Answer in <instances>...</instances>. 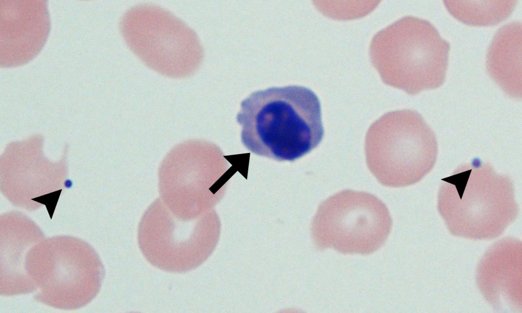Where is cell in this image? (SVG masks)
<instances>
[{
	"instance_id": "cell-2",
	"label": "cell",
	"mask_w": 522,
	"mask_h": 313,
	"mask_svg": "<svg viewBox=\"0 0 522 313\" xmlns=\"http://www.w3.org/2000/svg\"><path fill=\"white\" fill-rule=\"evenodd\" d=\"M449 44L428 21L407 16L373 39V64L386 84L414 95L444 82Z\"/></svg>"
},
{
	"instance_id": "cell-8",
	"label": "cell",
	"mask_w": 522,
	"mask_h": 313,
	"mask_svg": "<svg viewBox=\"0 0 522 313\" xmlns=\"http://www.w3.org/2000/svg\"><path fill=\"white\" fill-rule=\"evenodd\" d=\"M487 71L509 96L521 97V24L512 22L495 34L487 54Z\"/></svg>"
},
{
	"instance_id": "cell-1",
	"label": "cell",
	"mask_w": 522,
	"mask_h": 313,
	"mask_svg": "<svg viewBox=\"0 0 522 313\" xmlns=\"http://www.w3.org/2000/svg\"><path fill=\"white\" fill-rule=\"evenodd\" d=\"M237 121L248 150L279 161L301 158L324 135L319 100L311 90L299 86L252 92L242 101Z\"/></svg>"
},
{
	"instance_id": "cell-6",
	"label": "cell",
	"mask_w": 522,
	"mask_h": 313,
	"mask_svg": "<svg viewBox=\"0 0 522 313\" xmlns=\"http://www.w3.org/2000/svg\"><path fill=\"white\" fill-rule=\"evenodd\" d=\"M44 1H1L0 63L24 64L40 52L50 30Z\"/></svg>"
},
{
	"instance_id": "cell-5",
	"label": "cell",
	"mask_w": 522,
	"mask_h": 313,
	"mask_svg": "<svg viewBox=\"0 0 522 313\" xmlns=\"http://www.w3.org/2000/svg\"><path fill=\"white\" fill-rule=\"evenodd\" d=\"M391 227L389 211L381 200L369 193L346 190L322 203L313 233L321 249L369 254L382 246Z\"/></svg>"
},
{
	"instance_id": "cell-9",
	"label": "cell",
	"mask_w": 522,
	"mask_h": 313,
	"mask_svg": "<svg viewBox=\"0 0 522 313\" xmlns=\"http://www.w3.org/2000/svg\"><path fill=\"white\" fill-rule=\"evenodd\" d=\"M444 3L456 19L466 24L488 26L507 18L513 11L515 1H450Z\"/></svg>"
},
{
	"instance_id": "cell-3",
	"label": "cell",
	"mask_w": 522,
	"mask_h": 313,
	"mask_svg": "<svg viewBox=\"0 0 522 313\" xmlns=\"http://www.w3.org/2000/svg\"><path fill=\"white\" fill-rule=\"evenodd\" d=\"M437 150L432 129L411 110L386 113L372 124L366 134L368 167L386 187H403L420 181L433 168Z\"/></svg>"
},
{
	"instance_id": "cell-4",
	"label": "cell",
	"mask_w": 522,
	"mask_h": 313,
	"mask_svg": "<svg viewBox=\"0 0 522 313\" xmlns=\"http://www.w3.org/2000/svg\"><path fill=\"white\" fill-rule=\"evenodd\" d=\"M122 36L147 66L172 77L193 74L202 58L196 33L170 12L151 4L135 6L120 22Z\"/></svg>"
},
{
	"instance_id": "cell-7",
	"label": "cell",
	"mask_w": 522,
	"mask_h": 313,
	"mask_svg": "<svg viewBox=\"0 0 522 313\" xmlns=\"http://www.w3.org/2000/svg\"><path fill=\"white\" fill-rule=\"evenodd\" d=\"M143 218L139 229L142 251L150 263L168 271L181 272L196 267L200 234L195 218Z\"/></svg>"
}]
</instances>
